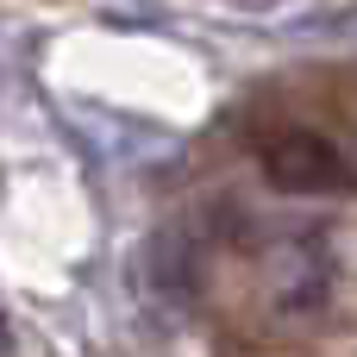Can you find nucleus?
Returning a JSON list of instances; mask_svg holds the SVG:
<instances>
[{"label":"nucleus","instance_id":"f257e3e1","mask_svg":"<svg viewBox=\"0 0 357 357\" xmlns=\"http://www.w3.org/2000/svg\"><path fill=\"white\" fill-rule=\"evenodd\" d=\"M264 176L282 195H351L357 188L345 151L320 132H276L264 144Z\"/></svg>","mask_w":357,"mask_h":357},{"label":"nucleus","instance_id":"f03ea898","mask_svg":"<svg viewBox=\"0 0 357 357\" xmlns=\"http://www.w3.org/2000/svg\"><path fill=\"white\" fill-rule=\"evenodd\" d=\"M326 295H333V257H326V245L314 232L282 238L270 251V264H264V301H270V314L307 320V314L326 307Z\"/></svg>","mask_w":357,"mask_h":357}]
</instances>
